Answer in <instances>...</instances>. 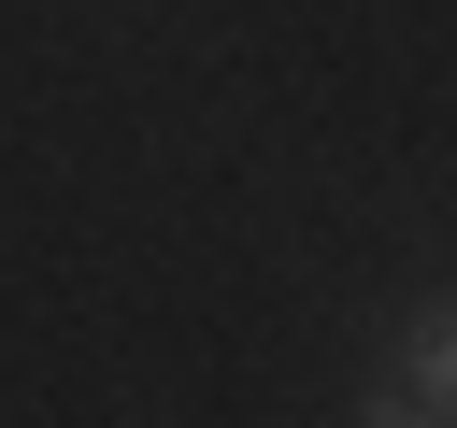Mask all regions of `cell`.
Instances as JSON below:
<instances>
[{"mask_svg": "<svg viewBox=\"0 0 457 428\" xmlns=\"http://www.w3.org/2000/svg\"><path fill=\"white\" fill-rule=\"evenodd\" d=\"M400 385H414L428 414H457V300H428V314H414V342H400Z\"/></svg>", "mask_w": 457, "mask_h": 428, "instance_id": "cell-1", "label": "cell"}, {"mask_svg": "<svg viewBox=\"0 0 457 428\" xmlns=\"http://www.w3.org/2000/svg\"><path fill=\"white\" fill-rule=\"evenodd\" d=\"M357 428H414V399H371V414H357Z\"/></svg>", "mask_w": 457, "mask_h": 428, "instance_id": "cell-2", "label": "cell"}]
</instances>
